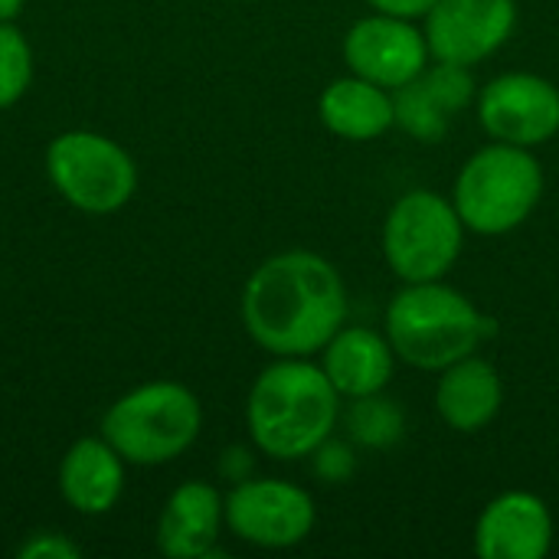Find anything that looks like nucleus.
Instances as JSON below:
<instances>
[{"mask_svg":"<svg viewBox=\"0 0 559 559\" xmlns=\"http://www.w3.org/2000/svg\"><path fill=\"white\" fill-rule=\"evenodd\" d=\"M423 20L429 56L472 69L511 39L518 0H436Z\"/></svg>","mask_w":559,"mask_h":559,"instance_id":"10","label":"nucleus"},{"mask_svg":"<svg viewBox=\"0 0 559 559\" xmlns=\"http://www.w3.org/2000/svg\"><path fill=\"white\" fill-rule=\"evenodd\" d=\"M377 13L386 16H403V20H423L436 0H367Z\"/></svg>","mask_w":559,"mask_h":559,"instance_id":"22","label":"nucleus"},{"mask_svg":"<svg viewBox=\"0 0 559 559\" xmlns=\"http://www.w3.org/2000/svg\"><path fill=\"white\" fill-rule=\"evenodd\" d=\"M321 370L328 373L337 396L364 400L390 386L396 370V354L386 334L370 328H341L321 350Z\"/></svg>","mask_w":559,"mask_h":559,"instance_id":"15","label":"nucleus"},{"mask_svg":"<svg viewBox=\"0 0 559 559\" xmlns=\"http://www.w3.org/2000/svg\"><path fill=\"white\" fill-rule=\"evenodd\" d=\"M504 403V383L495 364L468 354L442 370L436 383V409L439 419L455 432H481L495 423Z\"/></svg>","mask_w":559,"mask_h":559,"instance_id":"17","label":"nucleus"},{"mask_svg":"<svg viewBox=\"0 0 559 559\" xmlns=\"http://www.w3.org/2000/svg\"><path fill=\"white\" fill-rule=\"evenodd\" d=\"M341 396L328 373L308 357H278L265 367L246 400L252 445L278 462L314 455L337 426Z\"/></svg>","mask_w":559,"mask_h":559,"instance_id":"2","label":"nucleus"},{"mask_svg":"<svg viewBox=\"0 0 559 559\" xmlns=\"http://www.w3.org/2000/svg\"><path fill=\"white\" fill-rule=\"evenodd\" d=\"M16 554H20V559H79L82 557V547L75 540H69L66 534L39 531L26 544H20Z\"/></svg>","mask_w":559,"mask_h":559,"instance_id":"21","label":"nucleus"},{"mask_svg":"<svg viewBox=\"0 0 559 559\" xmlns=\"http://www.w3.org/2000/svg\"><path fill=\"white\" fill-rule=\"evenodd\" d=\"M554 547V514L534 491H504L478 514L475 554L481 559H544Z\"/></svg>","mask_w":559,"mask_h":559,"instance_id":"12","label":"nucleus"},{"mask_svg":"<svg viewBox=\"0 0 559 559\" xmlns=\"http://www.w3.org/2000/svg\"><path fill=\"white\" fill-rule=\"evenodd\" d=\"M23 10V0H0V23H13Z\"/></svg>","mask_w":559,"mask_h":559,"instance_id":"23","label":"nucleus"},{"mask_svg":"<svg viewBox=\"0 0 559 559\" xmlns=\"http://www.w3.org/2000/svg\"><path fill=\"white\" fill-rule=\"evenodd\" d=\"M544 197V167L531 147L518 144H485L475 151L452 190V203L465 229L478 236H504L531 219Z\"/></svg>","mask_w":559,"mask_h":559,"instance_id":"4","label":"nucleus"},{"mask_svg":"<svg viewBox=\"0 0 559 559\" xmlns=\"http://www.w3.org/2000/svg\"><path fill=\"white\" fill-rule=\"evenodd\" d=\"M226 524L223 498L206 481H183L170 491L157 521V550L170 559H203L216 554Z\"/></svg>","mask_w":559,"mask_h":559,"instance_id":"14","label":"nucleus"},{"mask_svg":"<svg viewBox=\"0 0 559 559\" xmlns=\"http://www.w3.org/2000/svg\"><path fill=\"white\" fill-rule=\"evenodd\" d=\"M344 62L354 75L393 92L429 66V43L426 33L413 26V20L373 13L347 29Z\"/></svg>","mask_w":559,"mask_h":559,"instance_id":"11","label":"nucleus"},{"mask_svg":"<svg viewBox=\"0 0 559 559\" xmlns=\"http://www.w3.org/2000/svg\"><path fill=\"white\" fill-rule=\"evenodd\" d=\"M465 223L436 190L403 193L383 219V259L400 282H439L462 255Z\"/></svg>","mask_w":559,"mask_h":559,"instance_id":"6","label":"nucleus"},{"mask_svg":"<svg viewBox=\"0 0 559 559\" xmlns=\"http://www.w3.org/2000/svg\"><path fill=\"white\" fill-rule=\"evenodd\" d=\"M124 459L108 445L105 436H88L69 445L59 465V491L75 514H108L124 491Z\"/></svg>","mask_w":559,"mask_h":559,"instance_id":"16","label":"nucleus"},{"mask_svg":"<svg viewBox=\"0 0 559 559\" xmlns=\"http://www.w3.org/2000/svg\"><path fill=\"white\" fill-rule=\"evenodd\" d=\"M242 324L272 357H314L347 324L344 278L318 252H278L249 275Z\"/></svg>","mask_w":559,"mask_h":559,"instance_id":"1","label":"nucleus"},{"mask_svg":"<svg viewBox=\"0 0 559 559\" xmlns=\"http://www.w3.org/2000/svg\"><path fill=\"white\" fill-rule=\"evenodd\" d=\"M350 429L364 445H390L400 436L403 423H400V413L390 406V400H380V393H377V396L357 400Z\"/></svg>","mask_w":559,"mask_h":559,"instance_id":"20","label":"nucleus"},{"mask_svg":"<svg viewBox=\"0 0 559 559\" xmlns=\"http://www.w3.org/2000/svg\"><path fill=\"white\" fill-rule=\"evenodd\" d=\"M475 98V79L465 66L436 62L426 66L413 82L393 88L396 128L423 144H436L449 134L452 115L468 108Z\"/></svg>","mask_w":559,"mask_h":559,"instance_id":"13","label":"nucleus"},{"mask_svg":"<svg viewBox=\"0 0 559 559\" xmlns=\"http://www.w3.org/2000/svg\"><path fill=\"white\" fill-rule=\"evenodd\" d=\"M226 527L262 550H288L314 531L318 511L305 488L278 478H242L226 498Z\"/></svg>","mask_w":559,"mask_h":559,"instance_id":"8","label":"nucleus"},{"mask_svg":"<svg viewBox=\"0 0 559 559\" xmlns=\"http://www.w3.org/2000/svg\"><path fill=\"white\" fill-rule=\"evenodd\" d=\"M485 318L459 288L439 282H403L386 305V341L393 354L429 373L478 350Z\"/></svg>","mask_w":559,"mask_h":559,"instance_id":"3","label":"nucleus"},{"mask_svg":"<svg viewBox=\"0 0 559 559\" xmlns=\"http://www.w3.org/2000/svg\"><path fill=\"white\" fill-rule=\"evenodd\" d=\"M478 121L491 141L540 147L559 134V88L534 72H504L481 88Z\"/></svg>","mask_w":559,"mask_h":559,"instance_id":"9","label":"nucleus"},{"mask_svg":"<svg viewBox=\"0 0 559 559\" xmlns=\"http://www.w3.org/2000/svg\"><path fill=\"white\" fill-rule=\"evenodd\" d=\"M318 115L321 124L344 141H373L383 138L390 128H396L393 92L354 72L334 79L324 88L318 102Z\"/></svg>","mask_w":559,"mask_h":559,"instance_id":"18","label":"nucleus"},{"mask_svg":"<svg viewBox=\"0 0 559 559\" xmlns=\"http://www.w3.org/2000/svg\"><path fill=\"white\" fill-rule=\"evenodd\" d=\"M200 426L203 406L197 393L174 380H154L111 403L102 436L128 465L154 468L183 455L197 442Z\"/></svg>","mask_w":559,"mask_h":559,"instance_id":"5","label":"nucleus"},{"mask_svg":"<svg viewBox=\"0 0 559 559\" xmlns=\"http://www.w3.org/2000/svg\"><path fill=\"white\" fill-rule=\"evenodd\" d=\"M46 174L52 187L82 213H118L138 190L131 154L98 131H62L46 147Z\"/></svg>","mask_w":559,"mask_h":559,"instance_id":"7","label":"nucleus"},{"mask_svg":"<svg viewBox=\"0 0 559 559\" xmlns=\"http://www.w3.org/2000/svg\"><path fill=\"white\" fill-rule=\"evenodd\" d=\"M33 82V49L13 23H0V108L16 105Z\"/></svg>","mask_w":559,"mask_h":559,"instance_id":"19","label":"nucleus"}]
</instances>
